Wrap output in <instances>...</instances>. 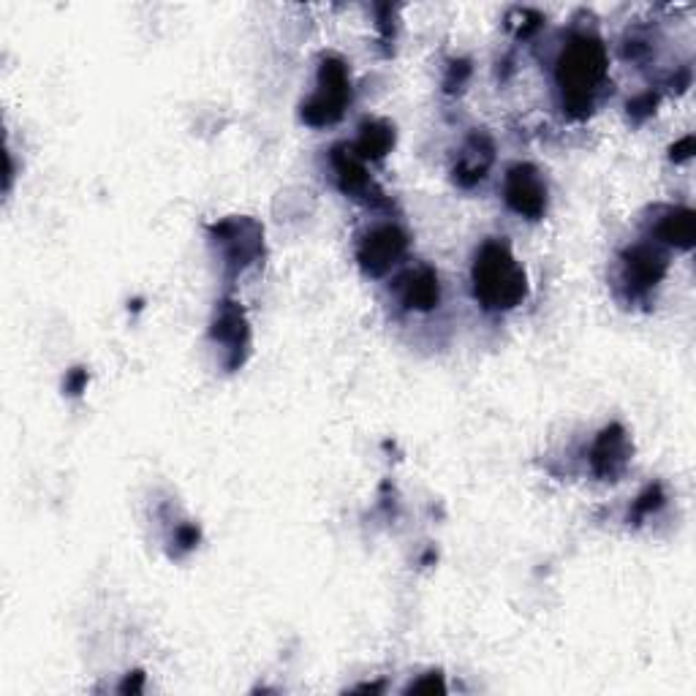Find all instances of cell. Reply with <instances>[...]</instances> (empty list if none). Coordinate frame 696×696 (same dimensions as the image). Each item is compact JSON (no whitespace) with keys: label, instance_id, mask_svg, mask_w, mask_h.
<instances>
[{"label":"cell","instance_id":"13","mask_svg":"<svg viewBox=\"0 0 696 696\" xmlns=\"http://www.w3.org/2000/svg\"><path fill=\"white\" fill-rule=\"evenodd\" d=\"M212 337L221 340L228 351L237 353L245 351L248 346V324H245V315L243 310L237 308L234 302H223L221 310H217V319H215V330H212Z\"/></svg>","mask_w":696,"mask_h":696},{"label":"cell","instance_id":"16","mask_svg":"<svg viewBox=\"0 0 696 696\" xmlns=\"http://www.w3.org/2000/svg\"><path fill=\"white\" fill-rule=\"evenodd\" d=\"M444 694L446 685H444V678L440 674H427L424 680H417V683L408 685V694Z\"/></svg>","mask_w":696,"mask_h":696},{"label":"cell","instance_id":"1","mask_svg":"<svg viewBox=\"0 0 696 696\" xmlns=\"http://www.w3.org/2000/svg\"><path fill=\"white\" fill-rule=\"evenodd\" d=\"M607 49L591 33H576L569 38L558 58V87L563 92V109L574 117L591 114L598 87L607 79Z\"/></svg>","mask_w":696,"mask_h":696},{"label":"cell","instance_id":"7","mask_svg":"<svg viewBox=\"0 0 696 696\" xmlns=\"http://www.w3.org/2000/svg\"><path fill=\"white\" fill-rule=\"evenodd\" d=\"M215 239L221 243L226 264L232 270H243V266L253 264L261 253V226L248 217H232L223 221L221 226L212 228Z\"/></svg>","mask_w":696,"mask_h":696},{"label":"cell","instance_id":"14","mask_svg":"<svg viewBox=\"0 0 696 696\" xmlns=\"http://www.w3.org/2000/svg\"><path fill=\"white\" fill-rule=\"evenodd\" d=\"M391 145H395V128H391L386 120H364L362 125H359V139L357 145H353V150L359 152V156L364 158V161H378V158H384L386 152L391 150Z\"/></svg>","mask_w":696,"mask_h":696},{"label":"cell","instance_id":"3","mask_svg":"<svg viewBox=\"0 0 696 696\" xmlns=\"http://www.w3.org/2000/svg\"><path fill=\"white\" fill-rule=\"evenodd\" d=\"M351 101V76L340 58H324L319 69V87L302 103V120L308 125H332L343 117Z\"/></svg>","mask_w":696,"mask_h":696},{"label":"cell","instance_id":"12","mask_svg":"<svg viewBox=\"0 0 696 696\" xmlns=\"http://www.w3.org/2000/svg\"><path fill=\"white\" fill-rule=\"evenodd\" d=\"M402 302L411 310H433L440 299V283L430 266H417L402 277Z\"/></svg>","mask_w":696,"mask_h":696},{"label":"cell","instance_id":"15","mask_svg":"<svg viewBox=\"0 0 696 696\" xmlns=\"http://www.w3.org/2000/svg\"><path fill=\"white\" fill-rule=\"evenodd\" d=\"M656 107H658V96L652 90H647L642 92V96H636L634 101H629V114L634 120H645L656 112Z\"/></svg>","mask_w":696,"mask_h":696},{"label":"cell","instance_id":"4","mask_svg":"<svg viewBox=\"0 0 696 696\" xmlns=\"http://www.w3.org/2000/svg\"><path fill=\"white\" fill-rule=\"evenodd\" d=\"M504 199L517 215L527 217V221H538L547 212L549 190L536 166H531V163H514L506 172Z\"/></svg>","mask_w":696,"mask_h":696},{"label":"cell","instance_id":"19","mask_svg":"<svg viewBox=\"0 0 696 696\" xmlns=\"http://www.w3.org/2000/svg\"><path fill=\"white\" fill-rule=\"evenodd\" d=\"M85 384H87V373L85 370H76V373L71 375V381H69V389L76 395V391H79Z\"/></svg>","mask_w":696,"mask_h":696},{"label":"cell","instance_id":"11","mask_svg":"<svg viewBox=\"0 0 696 696\" xmlns=\"http://www.w3.org/2000/svg\"><path fill=\"white\" fill-rule=\"evenodd\" d=\"M652 234L658 243L674 245L680 250H688L694 245V212L688 207H667L656 223H652Z\"/></svg>","mask_w":696,"mask_h":696},{"label":"cell","instance_id":"9","mask_svg":"<svg viewBox=\"0 0 696 696\" xmlns=\"http://www.w3.org/2000/svg\"><path fill=\"white\" fill-rule=\"evenodd\" d=\"M330 161H332V172H335V179H337V185H340L343 194H351L359 199V196H364L370 188H373L368 169H364V158L359 156L353 147L337 145L335 150H332Z\"/></svg>","mask_w":696,"mask_h":696},{"label":"cell","instance_id":"18","mask_svg":"<svg viewBox=\"0 0 696 696\" xmlns=\"http://www.w3.org/2000/svg\"><path fill=\"white\" fill-rule=\"evenodd\" d=\"M694 156V136H685V139H680L678 145L672 147V158L674 161H688V158Z\"/></svg>","mask_w":696,"mask_h":696},{"label":"cell","instance_id":"2","mask_svg":"<svg viewBox=\"0 0 696 696\" xmlns=\"http://www.w3.org/2000/svg\"><path fill=\"white\" fill-rule=\"evenodd\" d=\"M473 297L487 310H511L527 297V275L506 239H487L473 259Z\"/></svg>","mask_w":696,"mask_h":696},{"label":"cell","instance_id":"10","mask_svg":"<svg viewBox=\"0 0 696 696\" xmlns=\"http://www.w3.org/2000/svg\"><path fill=\"white\" fill-rule=\"evenodd\" d=\"M493 166V141L487 134H473L462 147L460 158L455 163V179L465 188L484 179L487 169Z\"/></svg>","mask_w":696,"mask_h":696},{"label":"cell","instance_id":"5","mask_svg":"<svg viewBox=\"0 0 696 696\" xmlns=\"http://www.w3.org/2000/svg\"><path fill=\"white\" fill-rule=\"evenodd\" d=\"M408 237L395 223H381L370 228L357 248V259L368 275H384L406 256Z\"/></svg>","mask_w":696,"mask_h":696},{"label":"cell","instance_id":"17","mask_svg":"<svg viewBox=\"0 0 696 696\" xmlns=\"http://www.w3.org/2000/svg\"><path fill=\"white\" fill-rule=\"evenodd\" d=\"M661 504H663L661 487H658V484H652V487H647L645 493L639 495V504H636V511H639V514H647V511L658 509Z\"/></svg>","mask_w":696,"mask_h":696},{"label":"cell","instance_id":"6","mask_svg":"<svg viewBox=\"0 0 696 696\" xmlns=\"http://www.w3.org/2000/svg\"><path fill=\"white\" fill-rule=\"evenodd\" d=\"M620 261H623V283L634 297H645L667 275V256L656 245H631L623 250Z\"/></svg>","mask_w":696,"mask_h":696},{"label":"cell","instance_id":"8","mask_svg":"<svg viewBox=\"0 0 696 696\" xmlns=\"http://www.w3.org/2000/svg\"><path fill=\"white\" fill-rule=\"evenodd\" d=\"M629 457H631V444H629V435L620 424H609V427L601 430V435L596 438L591 449V465L596 471V476L614 478L625 471L629 465Z\"/></svg>","mask_w":696,"mask_h":696}]
</instances>
